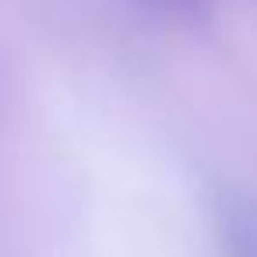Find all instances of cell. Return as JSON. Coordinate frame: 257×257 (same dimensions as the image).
<instances>
[{"label": "cell", "instance_id": "6da1fadb", "mask_svg": "<svg viewBox=\"0 0 257 257\" xmlns=\"http://www.w3.org/2000/svg\"><path fill=\"white\" fill-rule=\"evenodd\" d=\"M215 225L225 257H257V197L222 187L215 194Z\"/></svg>", "mask_w": 257, "mask_h": 257}]
</instances>
